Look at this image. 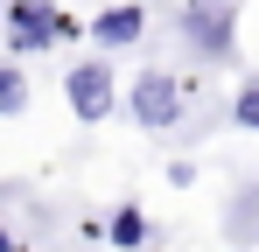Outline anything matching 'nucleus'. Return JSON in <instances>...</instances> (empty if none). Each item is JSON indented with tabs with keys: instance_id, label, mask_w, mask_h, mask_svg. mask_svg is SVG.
<instances>
[{
	"instance_id": "obj_1",
	"label": "nucleus",
	"mask_w": 259,
	"mask_h": 252,
	"mask_svg": "<svg viewBox=\"0 0 259 252\" xmlns=\"http://www.w3.org/2000/svg\"><path fill=\"white\" fill-rule=\"evenodd\" d=\"M63 35H77V21H63L56 0H7V49L14 56H35Z\"/></svg>"
},
{
	"instance_id": "obj_2",
	"label": "nucleus",
	"mask_w": 259,
	"mask_h": 252,
	"mask_svg": "<svg viewBox=\"0 0 259 252\" xmlns=\"http://www.w3.org/2000/svg\"><path fill=\"white\" fill-rule=\"evenodd\" d=\"M182 35H189L196 56H231V42H238V14H231V0H189Z\"/></svg>"
},
{
	"instance_id": "obj_3",
	"label": "nucleus",
	"mask_w": 259,
	"mask_h": 252,
	"mask_svg": "<svg viewBox=\"0 0 259 252\" xmlns=\"http://www.w3.org/2000/svg\"><path fill=\"white\" fill-rule=\"evenodd\" d=\"M63 91H70V112L84 126L112 119V98H119V91H112V70H105L98 56H91V63H70V70H63Z\"/></svg>"
},
{
	"instance_id": "obj_4",
	"label": "nucleus",
	"mask_w": 259,
	"mask_h": 252,
	"mask_svg": "<svg viewBox=\"0 0 259 252\" xmlns=\"http://www.w3.org/2000/svg\"><path fill=\"white\" fill-rule=\"evenodd\" d=\"M175 112H182V84H175L168 70H140V84H133V119L147 126V133H161V126H175Z\"/></svg>"
},
{
	"instance_id": "obj_5",
	"label": "nucleus",
	"mask_w": 259,
	"mask_h": 252,
	"mask_svg": "<svg viewBox=\"0 0 259 252\" xmlns=\"http://www.w3.org/2000/svg\"><path fill=\"white\" fill-rule=\"evenodd\" d=\"M84 35L112 56V49H133V42L147 35V7H105V14H91L84 21Z\"/></svg>"
},
{
	"instance_id": "obj_6",
	"label": "nucleus",
	"mask_w": 259,
	"mask_h": 252,
	"mask_svg": "<svg viewBox=\"0 0 259 252\" xmlns=\"http://www.w3.org/2000/svg\"><path fill=\"white\" fill-rule=\"evenodd\" d=\"M105 245L140 252V245H147V210H140V203H119V210H112V224H105Z\"/></svg>"
},
{
	"instance_id": "obj_7",
	"label": "nucleus",
	"mask_w": 259,
	"mask_h": 252,
	"mask_svg": "<svg viewBox=\"0 0 259 252\" xmlns=\"http://www.w3.org/2000/svg\"><path fill=\"white\" fill-rule=\"evenodd\" d=\"M231 238H238V245H259V182L231 203Z\"/></svg>"
},
{
	"instance_id": "obj_8",
	"label": "nucleus",
	"mask_w": 259,
	"mask_h": 252,
	"mask_svg": "<svg viewBox=\"0 0 259 252\" xmlns=\"http://www.w3.org/2000/svg\"><path fill=\"white\" fill-rule=\"evenodd\" d=\"M28 105V77L14 70V56H0V119H14Z\"/></svg>"
},
{
	"instance_id": "obj_9",
	"label": "nucleus",
	"mask_w": 259,
	"mask_h": 252,
	"mask_svg": "<svg viewBox=\"0 0 259 252\" xmlns=\"http://www.w3.org/2000/svg\"><path fill=\"white\" fill-rule=\"evenodd\" d=\"M231 119L245 126V133H259V84H245V91L231 98Z\"/></svg>"
},
{
	"instance_id": "obj_10",
	"label": "nucleus",
	"mask_w": 259,
	"mask_h": 252,
	"mask_svg": "<svg viewBox=\"0 0 259 252\" xmlns=\"http://www.w3.org/2000/svg\"><path fill=\"white\" fill-rule=\"evenodd\" d=\"M0 252H21V245H14V238H7V224H0Z\"/></svg>"
}]
</instances>
